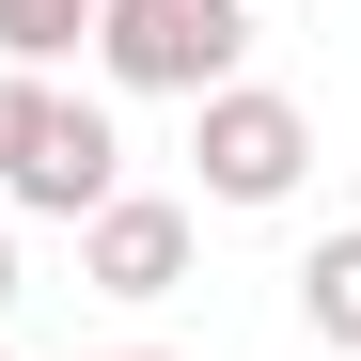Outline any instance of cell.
Masks as SVG:
<instances>
[{"instance_id":"obj_5","label":"cell","mask_w":361,"mask_h":361,"mask_svg":"<svg viewBox=\"0 0 361 361\" xmlns=\"http://www.w3.org/2000/svg\"><path fill=\"white\" fill-rule=\"evenodd\" d=\"M283 283H298V330H314L330 361H361V220H330V235H314Z\"/></svg>"},{"instance_id":"obj_3","label":"cell","mask_w":361,"mask_h":361,"mask_svg":"<svg viewBox=\"0 0 361 361\" xmlns=\"http://www.w3.org/2000/svg\"><path fill=\"white\" fill-rule=\"evenodd\" d=\"M204 267V204H173V189H110L79 220V283L110 298V314H157V298H189Z\"/></svg>"},{"instance_id":"obj_7","label":"cell","mask_w":361,"mask_h":361,"mask_svg":"<svg viewBox=\"0 0 361 361\" xmlns=\"http://www.w3.org/2000/svg\"><path fill=\"white\" fill-rule=\"evenodd\" d=\"M32 126H47V79H16V63H0V189H16V157H32Z\"/></svg>"},{"instance_id":"obj_2","label":"cell","mask_w":361,"mask_h":361,"mask_svg":"<svg viewBox=\"0 0 361 361\" xmlns=\"http://www.w3.org/2000/svg\"><path fill=\"white\" fill-rule=\"evenodd\" d=\"M189 173H204L220 220H267V204L314 189V110H298L283 79H220V94L189 110Z\"/></svg>"},{"instance_id":"obj_10","label":"cell","mask_w":361,"mask_h":361,"mask_svg":"<svg viewBox=\"0 0 361 361\" xmlns=\"http://www.w3.org/2000/svg\"><path fill=\"white\" fill-rule=\"evenodd\" d=\"M0 361H16V345H0Z\"/></svg>"},{"instance_id":"obj_6","label":"cell","mask_w":361,"mask_h":361,"mask_svg":"<svg viewBox=\"0 0 361 361\" xmlns=\"http://www.w3.org/2000/svg\"><path fill=\"white\" fill-rule=\"evenodd\" d=\"M79 47H94V0H0V63L16 79H63Z\"/></svg>"},{"instance_id":"obj_9","label":"cell","mask_w":361,"mask_h":361,"mask_svg":"<svg viewBox=\"0 0 361 361\" xmlns=\"http://www.w3.org/2000/svg\"><path fill=\"white\" fill-rule=\"evenodd\" d=\"M94 361H189V345H94Z\"/></svg>"},{"instance_id":"obj_4","label":"cell","mask_w":361,"mask_h":361,"mask_svg":"<svg viewBox=\"0 0 361 361\" xmlns=\"http://www.w3.org/2000/svg\"><path fill=\"white\" fill-rule=\"evenodd\" d=\"M110 189H126V126H110V94H79V79H47V126H32V157H16V189H0V204H16V220H94Z\"/></svg>"},{"instance_id":"obj_1","label":"cell","mask_w":361,"mask_h":361,"mask_svg":"<svg viewBox=\"0 0 361 361\" xmlns=\"http://www.w3.org/2000/svg\"><path fill=\"white\" fill-rule=\"evenodd\" d=\"M94 79L204 110L220 79H252V0H94Z\"/></svg>"},{"instance_id":"obj_8","label":"cell","mask_w":361,"mask_h":361,"mask_svg":"<svg viewBox=\"0 0 361 361\" xmlns=\"http://www.w3.org/2000/svg\"><path fill=\"white\" fill-rule=\"evenodd\" d=\"M0 314H16V220H0Z\"/></svg>"}]
</instances>
